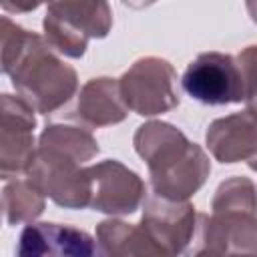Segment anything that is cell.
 <instances>
[{"instance_id": "cell-18", "label": "cell", "mask_w": 257, "mask_h": 257, "mask_svg": "<svg viewBox=\"0 0 257 257\" xmlns=\"http://www.w3.org/2000/svg\"><path fill=\"white\" fill-rule=\"evenodd\" d=\"M193 257H257V255H239V253H225V251H215V249L199 247Z\"/></svg>"}, {"instance_id": "cell-19", "label": "cell", "mask_w": 257, "mask_h": 257, "mask_svg": "<svg viewBox=\"0 0 257 257\" xmlns=\"http://www.w3.org/2000/svg\"><path fill=\"white\" fill-rule=\"evenodd\" d=\"M2 6H4V10H14V12H28V10H34V8H38V2H34V4H28V6H20V4H10V2H4Z\"/></svg>"}, {"instance_id": "cell-9", "label": "cell", "mask_w": 257, "mask_h": 257, "mask_svg": "<svg viewBox=\"0 0 257 257\" xmlns=\"http://www.w3.org/2000/svg\"><path fill=\"white\" fill-rule=\"evenodd\" d=\"M16 257H106L100 243L82 229L60 223H28L16 245Z\"/></svg>"}, {"instance_id": "cell-7", "label": "cell", "mask_w": 257, "mask_h": 257, "mask_svg": "<svg viewBox=\"0 0 257 257\" xmlns=\"http://www.w3.org/2000/svg\"><path fill=\"white\" fill-rule=\"evenodd\" d=\"M90 209L106 215H131L147 199L143 179L116 159H106L88 167Z\"/></svg>"}, {"instance_id": "cell-15", "label": "cell", "mask_w": 257, "mask_h": 257, "mask_svg": "<svg viewBox=\"0 0 257 257\" xmlns=\"http://www.w3.org/2000/svg\"><path fill=\"white\" fill-rule=\"evenodd\" d=\"M38 153L82 165L96 157L98 143L88 128L70 124H48L38 137Z\"/></svg>"}, {"instance_id": "cell-17", "label": "cell", "mask_w": 257, "mask_h": 257, "mask_svg": "<svg viewBox=\"0 0 257 257\" xmlns=\"http://www.w3.org/2000/svg\"><path fill=\"white\" fill-rule=\"evenodd\" d=\"M239 211L257 215V187L247 177H231L225 179L211 201V213Z\"/></svg>"}, {"instance_id": "cell-16", "label": "cell", "mask_w": 257, "mask_h": 257, "mask_svg": "<svg viewBox=\"0 0 257 257\" xmlns=\"http://www.w3.org/2000/svg\"><path fill=\"white\" fill-rule=\"evenodd\" d=\"M44 207V195L28 177L8 183L2 191V209L8 225L34 223V219L42 215Z\"/></svg>"}, {"instance_id": "cell-11", "label": "cell", "mask_w": 257, "mask_h": 257, "mask_svg": "<svg viewBox=\"0 0 257 257\" xmlns=\"http://www.w3.org/2000/svg\"><path fill=\"white\" fill-rule=\"evenodd\" d=\"M205 143L223 165L253 161L257 157V108L215 118L205 133Z\"/></svg>"}, {"instance_id": "cell-12", "label": "cell", "mask_w": 257, "mask_h": 257, "mask_svg": "<svg viewBox=\"0 0 257 257\" xmlns=\"http://www.w3.org/2000/svg\"><path fill=\"white\" fill-rule=\"evenodd\" d=\"M201 247L239 255H257V215L225 211L199 215Z\"/></svg>"}, {"instance_id": "cell-8", "label": "cell", "mask_w": 257, "mask_h": 257, "mask_svg": "<svg viewBox=\"0 0 257 257\" xmlns=\"http://www.w3.org/2000/svg\"><path fill=\"white\" fill-rule=\"evenodd\" d=\"M26 177L38 191L64 209H84L90 205V175L88 167L48 157L36 151V157Z\"/></svg>"}, {"instance_id": "cell-21", "label": "cell", "mask_w": 257, "mask_h": 257, "mask_svg": "<svg viewBox=\"0 0 257 257\" xmlns=\"http://www.w3.org/2000/svg\"><path fill=\"white\" fill-rule=\"evenodd\" d=\"M247 165H249V169H253V171H257V157H255L253 161H249Z\"/></svg>"}, {"instance_id": "cell-4", "label": "cell", "mask_w": 257, "mask_h": 257, "mask_svg": "<svg viewBox=\"0 0 257 257\" xmlns=\"http://www.w3.org/2000/svg\"><path fill=\"white\" fill-rule=\"evenodd\" d=\"M120 96L128 110L141 116L163 114L181 102L177 72L173 64L159 56H145L118 78Z\"/></svg>"}, {"instance_id": "cell-1", "label": "cell", "mask_w": 257, "mask_h": 257, "mask_svg": "<svg viewBox=\"0 0 257 257\" xmlns=\"http://www.w3.org/2000/svg\"><path fill=\"white\" fill-rule=\"evenodd\" d=\"M0 46L2 72L36 112H56L78 90L76 70L54 54L46 38L18 26L8 16H2Z\"/></svg>"}, {"instance_id": "cell-5", "label": "cell", "mask_w": 257, "mask_h": 257, "mask_svg": "<svg viewBox=\"0 0 257 257\" xmlns=\"http://www.w3.org/2000/svg\"><path fill=\"white\" fill-rule=\"evenodd\" d=\"M34 112L20 96H0V177L6 181L26 175L36 157Z\"/></svg>"}, {"instance_id": "cell-3", "label": "cell", "mask_w": 257, "mask_h": 257, "mask_svg": "<svg viewBox=\"0 0 257 257\" xmlns=\"http://www.w3.org/2000/svg\"><path fill=\"white\" fill-rule=\"evenodd\" d=\"M42 28L52 50L80 58L90 38H104L110 32L112 12L106 2H50Z\"/></svg>"}, {"instance_id": "cell-13", "label": "cell", "mask_w": 257, "mask_h": 257, "mask_svg": "<svg viewBox=\"0 0 257 257\" xmlns=\"http://www.w3.org/2000/svg\"><path fill=\"white\" fill-rule=\"evenodd\" d=\"M126 104L120 96L118 80L108 76L90 78L78 92L76 106L70 112L72 118L80 120L90 128L118 124L126 118Z\"/></svg>"}, {"instance_id": "cell-10", "label": "cell", "mask_w": 257, "mask_h": 257, "mask_svg": "<svg viewBox=\"0 0 257 257\" xmlns=\"http://www.w3.org/2000/svg\"><path fill=\"white\" fill-rule=\"evenodd\" d=\"M143 225L153 239H157L173 257H179L187 251L193 241L197 227V213L189 201H169L157 197L155 193L147 195L143 203Z\"/></svg>"}, {"instance_id": "cell-2", "label": "cell", "mask_w": 257, "mask_h": 257, "mask_svg": "<svg viewBox=\"0 0 257 257\" xmlns=\"http://www.w3.org/2000/svg\"><path fill=\"white\" fill-rule=\"evenodd\" d=\"M133 145L149 167L151 187L157 197L187 201L205 185L211 173L207 153L171 122L149 120L141 124Z\"/></svg>"}, {"instance_id": "cell-6", "label": "cell", "mask_w": 257, "mask_h": 257, "mask_svg": "<svg viewBox=\"0 0 257 257\" xmlns=\"http://www.w3.org/2000/svg\"><path fill=\"white\" fill-rule=\"evenodd\" d=\"M183 90L203 104L243 102L241 76L233 54L203 52L189 62L183 78Z\"/></svg>"}, {"instance_id": "cell-20", "label": "cell", "mask_w": 257, "mask_h": 257, "mask_svg": "<svg viewBox=\"0 0 257 257\" xmlns=\"http://www.w3.org/2000/svg\"><path fill=\"white\" fill-rule=\"evenodd\" d=\"M247 10H249L253 22H257V2H247Z\"/></svg>"}, {"instance_id": "cell-14", "label": "cell", "mask_w": 257, "mask_h": 257, "mask_svg": "<svg viewBox=\"0 0 257 257\" xmlns=\"http://www.w3.org/2000/svg\"><path fill=\"white\" fill-rule=\"evenodd\" d=\"M96 239L106 257H173L139 223L104 219L96 225Z\"/></svg>"}]
</instances>
